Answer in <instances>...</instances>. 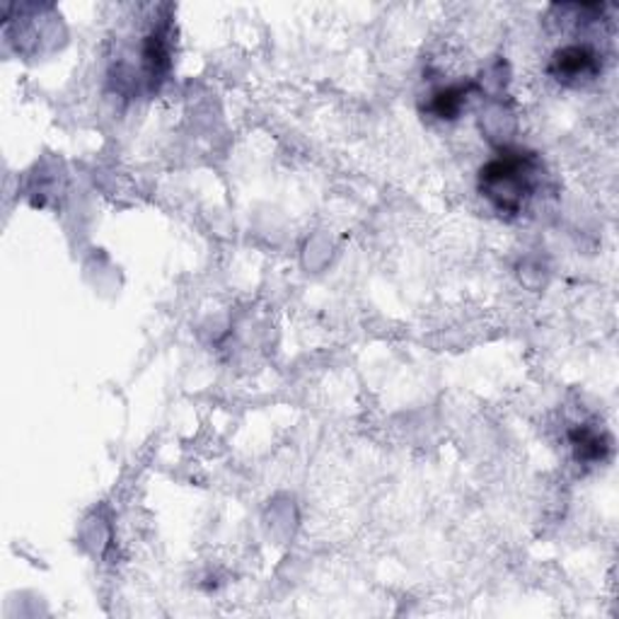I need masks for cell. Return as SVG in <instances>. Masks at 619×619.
Wrapping results in <instances>:
<instances>
[{"label":"cell","instance_id":"obj_1","mask_svg":"<svg viewBox=\"0 0 619 619\" xmlns=\"http://www.w3.org/2000/svg\"><path fill=\"white\" fill-rule=\"evenodd\" d=\"M540 179V161L535 153L508 148L484 163L477 177V189L494 211L504 215L523 213Z\"/></svg>","mask_w":619,"mask_h":619},{"label":"cell","instance_id":"obj_2","mask_svg":"<svg viewBox=\"0 0 619 619\" xmlns=\"http://www.w3.org/2000/svg\"><path fill=\"white\" fill-rule=\"evenodd\" d=\"M600 70L603 56L588 44L562 46L550 58V76L566 88H578V85L598 78Z\"/></svg>","mask_w":619,"mask_h":619},{"label":"cell","instance_id":"obj_3","mask_svg":"<svg viewBox=\"0 0 619 619\" xmlns=\"http://www.w3.org/2000/svg\"><path fill=\"white\" fill-rule=\"evenodd\" d=\"M475 90H477V82H457V85H447V88L435 90L431 95L429 112L443 121H453L463 114V109L467 107L469 97L475 95Z\"/></svg>","mask_w":619,"mask_h":619},{"label":"cell","instance_id":"obj_4","mask_svg":"<svg viewBox=\"0 0 619 619\" xmlns=\"http://www.w3.org/2000/svg\"><path fill=\"white\" fill-rule=\"evenodd\" d=\"M568 441H572L578 463H603L612 451L610 435L590 427H576L572 433H568Z\"/></svg>","mask_w":619,"mask_h":619}]
</instances>
